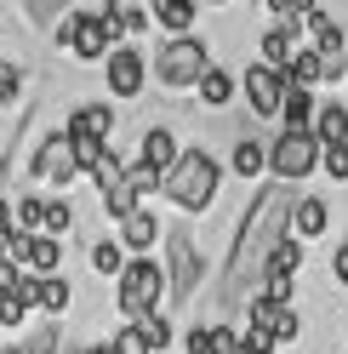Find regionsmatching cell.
I'll list each match as a JSON object with an SVG mask.
<instances>
[{"instance_id": "38", "label": "cell", "mask_w": 348, "mask_h": 354, "mask_svg": "<svg viewBox=\"0 0 348 354\" xmlns=\"http://www.w3.org/2000/svg\"><path fill=\"white\" fill-rule=\"evenodd\" d=\"M274 331H280V343H297L302 320H297V308H291V303H280V315H274Z\"/></svg>"}, {"instance_id": "32", "label": "cell", "mask_w": 348, "mask_h": 354, "mask_svg": "<svg viewBox=\"0 0 348 354\" xmlns=\"http://www.w3.org/2000/svg\"><path fill=\"white\" fill-rule=\"evenodd\" d=\"M29 315V297H17V292H0V331H17Z\"/></svg>"}, {"instance_id": "23", "label": "cell", "mask_w": 348, "mask_h": 354, "mask_svg": "<svg viewBox=\"0 0 348 354\" xmlns=\"http://www.w3.org/2000/svg\"><path fill=\"white\" fill-rule=\"evenodd\" d=\"M143 206V194L132 189V183H115V189H103V212L115 217V223H126V217H132Z\"/></svg>"}, {"instance_id": "27", "label": "cell", "mask_w": 348, "mask_h": 354, "mask_svg": "<svg viewBox=\"0 0 348 354\" xmlns=\"http://www.w3.org/2000/svg\"><path fill=\"white\" fill-rule=\"evenodd\" d=\"M23 12H29V24H35L40 35H52V29L63 24V12H69V0H23Z\"/></svg>"}, {"instance_id": "5", "label": "cell", "mask_w": 348, "mask_h": 354, "mask_svg": "<svg viewBox=\"0 0 348 354\" xmlns=\"http://www.w3.org/2000/svg\"><path fill=\"white\" fill-rule=\"evenodd\" d=\"M325 160V138L314 126H286L280 138L269 143V171L286 177V183H302V177H314Z\"/></svg>"}, {"instance_id": "44", "label": "cell", "mask_w": 348, "mask_h": 354, "mask_svg": "<svg viewBox=\"0 0 348 354\" xmlns=\"http://www.w3.org/2000/svg\"><path fill=\"white\" fill-rule=\"evenodd\" d=\"M6 229H17V206L6 201V194H0V234H6Z\"/></svg>"}, {"instance_id": "30", "label": "cell", "mask_w": 348, "mask_h": 354, "mask_svg": "<svg viewBox=\"0 0 348 354\" xmlns=\"http://www.w3.org/2000/svg\"><path fill=\"white\" fill-rule=\"evenodd\" d=\"M115 354H155V343H148V331H143V320H132V326H120V337H115Z\"/></svg>"}, {"instance_id": "36", "label": "cell", "mask_w": 348, "mask_h": 354, "mask_svg": "<svg viewBox=\"0 0 348 354\" xmlns=\"http://www.w3.org/2000/svg\"><path fill=\"white\" fill-rule=\"evenodd\" d=\"M320 171L331 177V183H337V177H348V143H325V160H320Z\"/></svg>"}, {"instance_id": "14", "label": "cell", "mask_w": 348, "mask_h": 354, "mask_svg": "<svg viewBox=\"0 0 348 354\" xmlns=\"http://www.w3.org/2000/svg\"><path fill=\"white\" fill-rule=\"evenodd\" d=\"M331 229V206L320 201V194H297V212H291V234L297 240H320Z\"/></svg>"}, {"instance_id": "7", "label": "cell", "mask_w": 348, "mask_h": 354, "mask_svg": "<svg viewBox=\"0 0 348 354\" xmlns=\"http://www.w3.org/2000/svg\"><path fill=\"white\" fill-rule=\"evenodd\" d=\"M29 171L40 177V183L69 189L75 171H86L80 154H75V131H69V126H63V131H46V138H40V149H35V160H29Z\"/></svg>"}, {"instance_id": "28", "label": "cell", "mask_w": 348, "mask_h": 354, "mask_svg": "<svg viewBox=\"0 0 348 354\" xmlns=\"http://www.w3.org/2000/svg\"><path fill=\"white\" fill-rule=\"evenodd\" d=\"M86 177H92V183H97V194H103V189L126 183V166H120V154H115V149H103V154H97V166L86 171Z\"/></svg>"}, {"instance_id": "43", "label": "cell", "mask_w": 348, "mask_h": 354, "mask_svg": "<svg viewBox=\"0 0 348 354\" xmlns=\"http://www.w3.org/2000/svg\"><path fill=\"white\" fill-rule=\"evenodd\" d=\"M120 12H126V35H143L148 29V12L143 6H120Z\"/></svg>"}, {"instance_id": "29", "label": "cell", "mask_w": 348, "mask_h": 354, "mask_svg": "<svg viewBox=\"0 0 348 354\" xmlns=\"http://www.w3.org/2000/svg\"><path fill=\"white\" fill-rule=\"evenodd\" d=\"M46 194H23V201H17V229H46Z\"/></svg>"}, {"instance_id": "35", "label": "cell", "mask_w": 348, "mask_h": 354, "mask_svg": "<svg viewBox=\"0 0 348 354\" xmlns=\"http://www.w3.org/2000/svg\"><path fill=\"white\" fill-rule=\"evenodd\" d=\"M46 229H52V234H69V229H75V206L63 201V194L46 206Z\"/></svg>"}, {"instance_id": "4", "label": "cell", "mask_w": 348, "mask_h": 354, "mask_svg": "<svg viewBox=\"0 0 348 354\" xmlns=\"http://www.w3.org/2000/svg\"><path fill=\"white\" fill-rule=\"evenodd\" d=\"M206 69H211V46H206L194 29H188V35H171L166 46L155 52V80L171 86V92H194Z\"/></svg>"}, {"instance_id": "33", "label": "cell", "mask_w": 348, "mask_h": 354, "mask_svg": "<svg viewBox=\"0 0 348 354\" xmlns=\"http://www.w3.org/2000/svg\"><path fill=\"white\" fill-rule=\"evenodd\" d=\"M240 331H246V348H251V354H269V348H280V331H274V326H251V320H246Z\"/></svg>"}, {"instance_id": "6", "label": "cell", "mask_w": 348, "mask_h": 354, "mask_svg": "<svg viewBox=\"0 0 348 354\" xmlns=\"http://www.w3.org/2000/svg\"><path fill=\"white\" fill-rule=\"evenodd\" d=\"M166 280H171V292H166L171 308H188L200 280H206V263H200V252H194V240L183 229H166Z\"/></svg>"}, {"instance_id": "31", "label": "cell", "mask_w": 348, "mask_h": 354, "mask_svg": "<svg viewBox=\"0 0 348 354\" xmlns=\"http://www.w3.org/2000/svg\"><path fill=\"white\" fill-rule=\"evenodd\" d=\"M17 97H23V69H17V63H6V57H0V109H12Z\"/></svg>"}, {"instance_id": "13", "label": "cell", "mask_w": 348, "mask_h": 354, "mask_svg": "<svg viewBox=\"0 0 348 354\" xmlns=\"http://www.w3.org/2000/svg\"><path fill=\"white\" fill-rule=\"evenodd\" d=\"M297 24H302V17H280V24L263 35V46H257V52H263V63L291 69V57H297Z\"/></svg>"}, {"instance_id": "39", "label": "cell", "mask_w": 348, "mask_h": 354, "mask_svg": "<svg viewBox=\"0 0 348 354\" xmlns=\"http://www.w3.org/2000/svg\"><path fill=\"white\" fill-rule=\"evenodd\" d=\"M143 331H148V343H155V354H160V348L171 343V320L160 315V308H155V315H148V320H143Z\"/></svg>"}, {"instance_id": "47", "label": "cell", "mask_w": 348, "mask_h": 354, "mask_svg": "<svg viewBox=\"0 0 348 354\" xmlns=\"http://www.w3.org/2000/svg\"><path fill=\"white\" fill-rule=\"evenodd\" d=\"M0 354H29V343H12V348H0Z\"/></svg>"}, {"instance_id": "34", "label": "cell", "mask_w": 348, "mask_h": 354, "mask_svg": "<svg viewBox=\"0 0 348 354\" xmlns=\"http://www.w3.org/2000/svg\"><path fill=\"white\" fill-rule=\"evenodd\" d=\"M183 348L188 354H217V326H188L183 331Z\"/></svg>"}, {"instance_id": "1", "label": "cell", "mask_w": 348, "mask_h": 354, "mask_svg": "<svg viewBox=\"0 0 348 354\" xmlns=\"http://www.w3.org/2000/svg\"><path fill=\"white\" fill-rule=\"evenodd\" d=\"M291 212H297V194L286 189V177H274V189H257L251 206L234 217V246H229V263L217 274V308L234 315L269 274V252L291 234Z\"/></svg>"}, {"instance_id": "45", "label": "cell", "mask_w": 348, "mask_h": 354, "mask_svg": "<svg viewBox=\"0 0 348 354\" xmlns=\"http://www.w3.org/2000/svg\"><path fill=\"white\" fill-rule=\"evenodd\" d=\"M263 12H274V17H297V12H291V0H263Z\"/></svg>"}, {"instance_id": "2", "label": "cell", "mask_w": 348, "mask_h": 354, "mask_svg": "<svg viewBox=\"0 0 348 354\" xmlns=\"http://www.w3.org/2000/svg\"><path fill=\"white\" fill-rule=\"evenodd\" d=\"M217 177H223V171H217V160H211L206 149H183V160L166 171V189H160V194H166L177 212L194 217V212H206V206L217 201Z\"/></svg>"}, {"instance_id": "48", "label": "cell", "mask_w": 348, "mask_h": 354, "mask_svg": "<svg viewBox=\"0 0 348 354\" xmlns=\"http://www.w3.org/2000/svg\"><path fill=\"white\" fill-rule=\"evenodd\" d=\"M86 354H115V343H108V348H86Z\"/></svg>"}, {"instance_id": "26", "label": "cell", "mask_w": 348, "mask_h": 354, "mask_svg": "<svg viewBox=\"0 0 348 354\" xmlns=\"http://www.w3.org/2000/svg\"><path fill=\"white\" fill-rule=\"evenodd\" d=\"M302 246H309V240L286 234V240H280V246L269 252V274H297V263H302ZM269 274H263V280H269Z\"/></svg>"}, {"instance_id": "10", "label": "cell", "mask_w": 348, "mask_h": 354, "mask_svg": "<svg viewBox=\"0 0 348 354\" xmlns=\"http://www.w3.org/2000/svg\"><path fill=\"white\" fill-rule=\"evenodd\" d=\"M103 80H108V97H137L148 86V57L132 46H115L103 57Z\"/></svg>"}, {"instance_id": "41", "label": "cell", "mask_w": 348, "mask_h": 354, "mask_svg": "<svg viewBox=\"0 0 348 354\" xmlns=\"http://www.w3.org/2000/svg\"><path fill=\"white\" fill-rule=\"evenodd\" d=\"M29 354H57V315H52V326H40L29 337Z\"/></svg>"}, {"instance_id": "16", "label": "cell", "mask_w": 348, "mask_h": 354, "mask_svg": "<svg viewBox=\"0 0 348 354\" xmlns=\"http://www.w3.org/2000/svg\"><path fill=\"white\" fill-rule=\"evenodd\" d=\"M86 257H92V269H97L103 280H120V269L132 263V252H126L120 234H115V240H92V252H86Z\"/></svg>"}, {"instance_id": "46", "label": "cell", "mask_w": 348, "mask_h": 354, "mask_svg": "<svg viewBox=\"0 0 348 354\" xmlns=\"http://www.w3.org/2000/svg\"><path fill=\"white\" fill-rule=\"evenodd\" d=\"M291 12H297V17H309V12H314V0H291Z\"/></svg>"}, {"instance_id": "12", "label": "cell", "mask_w": 348, "mask_h": 354, "mask_svg": "<svg viewBox=\"0 0 348 354\" xmlns=\"http://www.w3.org/2000/svg\"><path fill=\"white\" fill-rule=\"evenodd\" d=\"M23 263L35 274H57V263H63V234H52V229H29V240H23Z\"/></svg>"}, {"instance_id": "20", "label": "cell", "mask_w": 348, "mask_h": 354, "mask_svg": "<svg viewBox=\"0 0 348 354\" xmlns=\"http://www.w3.org/2000/svg\"><path fill=\"white\" fill-rule=\"evenodd\" d=\"M194 12H200L194 0H155V24L171 29V35H188L194 29Z\"/></svg>"}, {"instance_id": "21", "label": "cell", "mask_w": 348, "mask_h": 354, "mask_svg": "<svg viewBox=\"0 0 348 354\" xmlns=\"http://www.w3.org/2000/svg\"><path fill=\"white\" fill-rule=\"evenodd\" d=\"M263 171H269V143L240 138L234 143V177H263Z\"/></svg>"}, {"instance_id": "37", "label": "cell", "mask_w": 348, "mask_h": 354, "mask_svg": "<svg viewBox=\"0 0 348 354\" xmlns=\"http://www.w3.org/2000/svg\"><path fill=\"white\" fill-rule=\"evenodd\" d=\"M103 149H108V138H86V131H75V154H80V166H86V171L97 166V154H103Z\"/></svg>"}, {"instance_id": "9", "label": "cell", "mask_w": 348, "mask_h": 354, "mask_svg": "<svg viewBox=\"0 0 348 354\" xmlns=\"http://www.w3.org/2000/svg\"><path fill=\"white\" fill-rule=\"evenodd\" d=\"M240 92H246V103H251V115L274 120L280 103H286V69H274V63H251V69L240 75Z\"/></svg>"}, {"instance_id": "11", "label": "cell", "mask_w": 348, "mask_h": 354, "mask_svg": "<svg viewBox=\"0 0 348 354\" xmlns=\"http://www.w3.org/2000/svg\"><path fill=\"white\" fill-rule=\"evenodd\" d=\"M160 234H166V229H160V217L148 212V206H137V212H132V217L120 223V240H126V252H132V257H148Z\"/></svg>"}, {"instance_id": "3", "label": "cell", "mask_w": 348, "mask_h": 354, "mask_svg": "<svg viewBox=\"0 0 348 354\" xmlns=\"http://www.w3.org/2000/svg\"><path fill=\"white\" fill-rule=\"evenodd\" d=\"M166 292H171V280H166V269L155 257H132L120 269V280H115V297H120V315L126 320H148L166 303Z\"/></svg>"}, {"instance_id": "42", "label": "cell", "mask_w": 348, "mask_h": 354, "mask_svg": "<svg viewBox=\"0 0 348 354\" xmlns=\"http://www.w3.org/2000/svg\"><path fill=\"white\" fill-rule=\"evenodd\" d=\"M331 280H337V286H348V240L331 252Z\"/></svg>"}, {"instance_id": "25", "label": "cell", "mask_w": 348, "mask_h": 354, "mask_svg": "<svg viewBox=\"0 0 348 354\" xmlns=\"http://www.w3.org/2000/svg\"><path fill=\"white\" fill-rule=\"evenodd\" d=\"M286 80H297V86H320V80H325V52H320V46H314V52H297L291 69H286Z\"/></svg>"}, {"instance_id": "22", "label": "cell", "mask_w": 348, "mask_h": 354, "mask_svg": "<svg viewBox=\"0 0 348 354\" xmlns=\"http://www.w3.org/2000/svg\"><path fill=\"white\" fill-rule=\"evenodd\" d=\"M314 131H320L325 143H348V109H342V103H320Z\"/></svg>"}, {"instance_id": "49", "label": "cell", "mask_w": 348, "mask_h": 354, "mask_svg": "<svg viewBox=\"0 0 348 354\" xmlns=\"http://www.w3.org/2000/svg\"><path fill=\"white\" fill-rule=\"evenodd\" d=\"M206 6H229V0H206Z\"/></svg>"}, {"instance_id": "18", "label": "cell", "mask_w": 348, "mask_h": 354, "mask_svg": "<svg viewBox=\"0 0 348 354\" xmlns=\"http://www.w3.org/2000/svg\"><path fill=\"white\" fill-rule=\"evenodd\" d=\"M69 131H86V138H108L115 131V109L108 103H80L69 115Z\"/></svg>"}, {"instance_id": "24", "label": "cell", "mask_w": 348, "mask_h": 354, "mask_svg": "<svg viewBox=\"0 0 348 354\" xmlns=\"http://www.w3.org/2000/svg\"><path fill=\"white\" fill-rule=\"evenodd\" d=\"M35 303L46 308V315H63V308H69V280H63V274H40Z\"/></svg>"}, {"instance_id": "8", "label": "cell", "mask_w": 348, "mask_h": 354, "mask_svg": "<svg viewBox=\"0 0 348 354\" xmlns=\"http://www.w3.org/2000/svg\"><path fill=\"white\" fill-rule=\"evenodd\" d=\"M52 35H57L80 63H103V57H108V35H103V17H97V12H63V24H57Z\"/></svg>"}, {"instance_id": "17", "label": "cell", "mask_w": 348, "mask_h": 354, "mask_svg": "<svg viewBox=\"0 0 348 354\" xmlns=\"http://www.w3.org/2000/svg\"><path fill=\"white\" fill-rule=\"evenodd\" d=\"M194 97H200L206 109H229V103H234V75L211 63V69L200 75V86H194Z\"/></svg>"}, {"instance_id": "19", "label": "cell", "mask_w": 348, "mask_h": 354, "mask_svg": "<svg viewBox=\"0 0 348 354\" xmlns=\"http://www.w3.org/2000/svg\"><path fill=\"white\" fill-rule=\"evenodd\" d=\"M280 115H286V126H314V92L309 86H297V80H286V103H280Z\"/></svg>"}, {"instance_id": "40", "label": "cell", "mask_w": 348, "mask_h": 354, "mask_svg": "<svg viewBox=\"0 0 348 354\" xmlns=\"http://www.w3.org/2000/svg\"><path fill=\"white\" fill-rule=\"evenodd\" d=\"M263 292L280 297V303H291V297H297V274H269V280H263Z\"/></svg>"}, {"instance_id": "15", "label": "cell", "mask_w": 348, "mask_h": 354, "mask_svg": "<svg viewBox=\"0 0 348 354\" xmlns=\"http://www.w3.org/2000/svg\"><path fill=\"white\" fill-rule=\"evenodd\" d=\"M137 160H148V166H160V171H171V166L183 160V143L171 138L166 126H148V131H143V154H137Z\"/></svg>"}]
</instances>
